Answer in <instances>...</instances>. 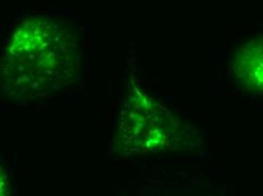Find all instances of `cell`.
<instances>
[{"instance_id":"1","label":"cell","mask_w":263,"mask_h":196,"mask_svg":"<svg viewBox=\"0 0 263 196\" xmlns=\"http://www.w3.org/2000/svg\"><path fill=\"white\" fill-rule=\"evenodd\" d=\"M82 53L69 26L46 16L20 23L2 59L3 89L20 105L51 96L80 77Z\"/></svg>"},{"instance_id":"2","label":"cell","mask_w":263,"mask_h":196,"mask_svg":"<svg viewBox=\"0 0 263 196\" xmlns=\"http://www.w3.org/2000/svg\"><path fill=\"white\" fill-rule=\"evenodd\" d=\"M118 136L125 154H184L199 149L195 130L135 85L120 110Z\"/></svg>"},{"instance_id":"3","label":"cell","mask_w":263,"mask_h":196,"mask_svg":"<svg viewBox=\"0 0 263 196\" xmlns=\"http://www.w3.org/2000/svg\"><path fill=\"white\" fill-rule=\"evenodd\" d=\"M233 79L246 92L263 96V37L239 48L233 63Z\"/></svg>"}]
</instances>
